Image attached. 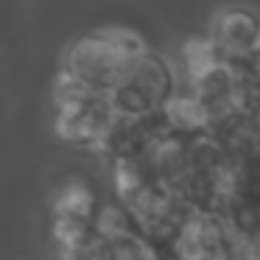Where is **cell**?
Listing matches in <instances>:
<instances>
[{
	"label": "cell",
	"instance_id": "obj_1",
	"mask_svg": "<svg viewBox=\"0 0 260 260\" xmlns=\"http://www.w3.org/2000/svg\"><path fill=\"white\" fill-rule=\"evenodd\" d=\"M143 48L146 42L126 28H101L84 34L64 53L59 81L79 90L112 95V87L118 84L126 62Z\"/></svg>",
	"mask_w": 260,
	"mask_h": 260
},
{
	"label": "cell",
	"instance_id": "obj_2",
	"mask_svg": "<svg viewBox=\"0 0 260 260\" xmlns=\"http://www.w3.org/2000/svg\"><path fill=\"white\" fill-rule=\"evenodd\" d=\"M210 45L226 62H246L260 40V23L243 9H226L213 20Z\"/></svg>",
	"mask_w": 260,
	"mask_h": 260
}]
</instances>
